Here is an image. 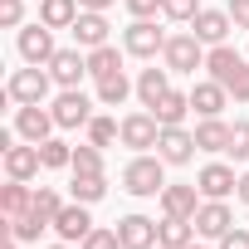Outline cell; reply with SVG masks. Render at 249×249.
I'll use <instances>...</instances> for the list:
<instances>
[{"instance_id": "obj_6", "label": "cell", "mask_w": 249, "mask_h": 249, "mask_svg": "<svg viewBox=\"0 0 249 249\" xmlns=\"http://www.w3.org/2000/svg\"><path fill=\"white\" fill-rule=\"evenodd\" d=\"M196 152H200V147H196V132H186V127H161V137H157V157H161L166 166H186Z\"/></svg>"}, {"instance_id": "obj_16", "label": "cell", "mask_w": 249, "mask_h": 249, "mask_svg": "<svg viewBox=\"0 0 249 249\" xmlns=\"http://www.w3.org/2000/svg\"><path fill=\"white\" fill-rule=\"evenodd\" d=\"M0 157H5V176L10 181H30L44 161H39V147L35 142H25V147H5V152H0Z\"/></svg>"}, {"instance_id": "obj_44", "label": "cell", "mask_w": 249, "mask_h": 249, "mask_svg": "<svg viewBox=\"0 0 249 249\" xmlns=\"http://www.w3.org/2000/svg\"><path fill=\"white\" fill-rule=\"evenodd\" d=\"M78 5H83V10H107L112 0H78Z\"/></svg>"}, {"instance_id": "obj_10", "label": "cell", "mask_w": 249, "mask_h": 249, "mask_svg": "<svg viewBox=\"0 0 249 249\" xmlns=\"http://www.w3.org/2000/svg\"><path fill=\"white\" fill-rule=\"evenodd\" d=\"M196 186H200V196H205V200H225V196L239 186V176H234V166H225V161H210V166H200Z\"/></svg>"}, {"instance_id": "obj_2", "label": "cell", "mask_w": 249, "mask_h": 249, "mask_svg": "<svg viewBox=\"0 0 249 249\" xmlns=\"http://www.w3.org/2000/svg\"><path fill=\"white\" fill-rule=\"evenodd\" d=\"M49 88H54V73H49V69H39V64H30V69H15V73H10L5 98L25 107V103H44V98H49Z\"/></svg>"}, {"instance_id": "obj_17", "label": "cell", "mask_w": 249, "mask_h": 249, "mask_svg": "<svg viewBox=\"0 0 249 249\" xmlns=\"http://www.w3.org/2000/svg\"><path fill=\"white\" fill-rule=\"evenodd\" d=\"M117 234H122V249H152L157 244V220L127 215V220H117Z\"/></svg>"}, {"instance_id": "obj_1", "label": "cell", "mask_w": 249, "mask_h": 249, "mask_svg": "<svg viewBox=\"0 0 249 249\" xmlns=\"http://www.w3.org/2000/svg\"><path fill=\"white\" fill-rule=\"evenodd\" d=\"M166 161L161 157H132L127 166H122V191L127 196H161L166 191Z\"/></svg>"}, {"instance_id": "obj_20", "label": "cell", "mask_w": 249, "mask_h": 249, "mask_svg": "<svg viewBox=\"0 0 249 249\" xmlns=\"http://www.w3.org/2000/svg\"><path fill=\"white\" fill-rule=\"evenodd\" d=\"M239 64H244V59H239L230 44H210V49H205V69H210V78H215V83H230Z\"/></svg>"}, {"instance_id": "obj_28", "label": "cell", "mask_w": 249, "mask_h": 249, "mask_svg": "<svg viewBox=\"0 0 249 249\" xmlns=\"http://www.w3.org/2000/svg\"><path fill=\"white\" fill-rule=\"evenodd\" d=\"M127 93H132L127 73H112V78H98V103H103V107H122V103H127Z\"/></svg>"}, {"instance_id": "obj_45", "label": "cell", "mask_w": 249, "mask_h": 249, "mask_svg": "<svg viewBox=\"0 0 249 249\" xmlns=\"http://www.w3.org/2000/svg\"><path fill=\"white\" fill-rule=\"evenodd\" d=\"M0 249H20V239L10 234V225H5V239H0Z\"/></svg>"}, {"instance_id": "obj_47", "label": "cell", "mask_w": 249, "mask_h": 249, "mask_svg": "<svg viewBox=\"0 0 249 249\" xmlns=\"http://www.w3.org/2000/svg\"><path fill=\"white\" fill-rule=\"evenodd\" d=\"M186 249H205V244H186Z\"/></svg>"}, {"instance_id": "obj_14", "label": "cell", "mask_w": 249, "mask_h": 249, "mask_svg": "<svg viewBox=\"0 0 249 249\" xmlns=\"http://www.w3.org/2000/svg\"><path fill=\"white\" fill-rule=\"evenodd\" d=\"M107 20H103V10H78V20H73V44L78 49H98V44H107Z\"/></svg>"}, {"instance_id": "obj_27", "label": "cell", "mask_w": 249, "mask_h": 249, "mask_svg": "<svg viewBox=\"0 0 249 249\" xmlns=\"http://www.w3.org/2000/svg\"><path fill=\"white\" fill-rule=\"evenodd\" d=\"M88 73H93V78H112V73H122V54H117L112 44L88 49Z\"/></svg>"}, {"instance_id": "obj_9", "label": "cell", "mask_w": 249, "mask_h": 249, "mask_svg": "<svg viewBox=\"0 0 249 249\" xmlns=\"http://www.w3.org/2000/svg\"><path fill=\"white\" fill-rule=\"evenodd\" d=\"M157 137H161V122L152 112H127V117H122V142H127L132 152L157 147Z\"/></svg>"}, {"instance_id": "obj_13", "label": "cell", "mask_w": 249, "mask_h": 249, "mask_svg": "<svg viewBox=\"0 0 249 249\" xmlns=\"http://www.w3.org/2000/svg\"><path fill=\"white\" fill-rule=\"evenodd\" d=\"M230 10H200L196 20H191V35L200 39V44H225L230 39Z\"/></svg>"}, {"instance_id": "obj_33", "label": "cell", "mask_w": 249, "mask_h": 249, "mask_svg": "<svg viewBox=\"0 0 249 249\" xmlns=\"http://www.w3.org/2000/svg\"><path fill=\"white\" fill-rule=\"evenodd\" d=\"M122 137V122H112V117H93L88 122V142L93 147H107V142H117Z\"/></svg>"}, {"instance_id": "obj_39", "label": "cell", "mask_w": 249, "mask_h": 249, "mask_svg": "<svg viewBox=\"0 0 249 249\" xmlns=\"http://www.w3.org/2000/svg\"><path fill=\"white\" fill-rule=\"evenodd\" d=\"M20 20H25V0H0V25L15 30Z\"/></svg>"}, {"instance_id": "obj_11", "label": "cell", "mask_w": 249, "mask_h": 249, "mask_svg": "<svg viewBox=\"0 0 249 249\" xmlns=\"http://www.w3.org/2000/svg\"><path fill=\"white\" fill-rule=\"evenodd\" d=\"M230 230H234L230 205H225V200H200V210H196V234L220 239V234H230Z\"/></svg>"}, {"instance_id": "obj_31", "label": "cell", "mask_w": 249, "mask_h": 249, "mask_svg": "<svg viewBox=\"0 0 249 249\" xmlns=\"http://www.w3.org/2000/svg\"><path fill=\"white\" fill-rule=\"evenodd\" d=\"M39 161H44L49 171L73 166V147H69V142H59V137H49V142H39Z\"/></svg>"}, {"instance_id": "obj_23", "label": "cell", "mask_w": 249, "mask_h": 249, "mask_svg": "<svg viewBox=\"0 0 249 249\" xmlns=\"http://www.w3.org/2000/svg\"><path fill=\"white\" fill-rule=\"evenodd\" d=\"M78 0H39V20L49 25V30H73V20H78Z\"/></svg>"}, {"instance_id": "obj_8", "label": "cell", "mask_w": 249, "mask_h": 249, "mask_svg": "<svg viewBox=\"0 0 249 249\" xmlns=\"http://www.w3.org/2000/svg\"><path fill=\"white\" fill-rule=\"evenodd\" d=\"M54 122H59V127H88V122H93V103L78 93V88H64L59 98H54Z\"/></svg>"}, {"instance_id": "obj_30", "label": "cell", "mask_w": 249, "mask_h": 249, "mask_svg": "<svg viewBox=\"0 0 249 249\" xmlns=\"http://www.w3.org/2000/svg\"><path fill=\"white\" fill-rule=\"evenodd\" d=\"M5 225H10V234H15L20 244H30V239H39V230H49V220L35 215V210H25V215H15V220H5Z\"/></svg>"}, {"instance_id": "obj_35", "label": "cell", "mask_w": 249, "mask_h": 249, "mask_svg": "<svg viewBox=\"0 0 249 249\" xmlns=\"http://www.w3.org/2000/svg\"><path fill=\"white\" fill-rule=\"evenodd\" d=\"M161 15H166V20H186V25H191V20L200 15V0H161Z\"/></svg>"}, {"instance_id": "obj_40", "label": "cell", "mask_w": 249, "mask_h": 249, "mask_svg": "<svg viewBox=\"0 0 249 249\" xmlns=\"http://www.w3.org/2000/svg\"><path fill=\"white\" fill-rule=\"evenodd\" d=\"M127 10H132L137 20H152V15L161 10V0H127Z\"/></svg>"}, {"instance_id": "obj_24", "label": "cell", "mask_w": 249, "mask_h": 249, "mask_svg": "<svg viewBox=\"0 0 249 249\" xmlns=\"http://www.w3.org/2000/svg\"><path fill=\"white\" fill-rule=\"evenodd\" d=\"M186 112H191V93H176V88H171V93L152 107V117L161 122V127H181V122H186Z\"/></svg>"}, {"instance_id": "obj_26", "label": "cell", "mask_w": 249, "mask_h": 249, "mask_svg": "<svg viewBox=\"0 0 249 249\" xmlns=\"http://www.w3.org/2000/svg\"><path fill=\"white\" fill-rule=\"evenodd\" d=\"M196 147L200 152H230V127L220 117H200V127H196Z\"/></svg>"}, {"instance_id": "obj_12", "label": "cell", "mask_w": 249, "mask_h": 249, "mask_svg": "<svg viewBox=\"0 0 249 249\" xmlns=\"http://www.w3.org/2000/svg\"><path fill=\"white\" fill-rule=\"evenodd\" d=\"M49 73H54L59 88H78V78L88 73V54H78V44H73V49H59V54L49 59Z\"/></svg>"}, {"instance_id": "obj_4", "label": "cell", "mask_w": 249, "mask_h": 249, "mask_svg": "<svg viewBox=\"0 0 249 249\" xmlns=\"http://www.w3.org/2000/svg\"><path fill=\"white\" fill-rule=\"evenodd\" d=\"M166 39H171V35H161L152 20H132L127 30H122V49L137 54V59H157V54L166 49Z\"/></svg>"}, {"instance_id": "obj_46", "label": "cell", "mask_w": 249, "mask_h": 249, "mask_svg": "<svg viewBox=\"0 0 249 249\" xmlns=\"http://www.w3.org/2000/svg\"><path fill=\"white\" fill-rule=\"evenodd\" d=\"M49 249H69V239H64V244H49Z\"/></svg>"}, {"instance_id": "obj_7", "label": "cell", "mask_w": 249, "mask_h": 249, "mask_svg": "<svg viewBox=\"0 0 249 249\" xmlns=\"http://www.w3.org/2000/svg\"><path fill=\"white\" fill-rule=\"evenodd\" d=\"M54 127H59L54 112H49V107H39V103H25V107L15 112V132H20L25 142H35V147H39V142H49V132H54Z\"/></svg>"}, {"instance_id": "obj_21", "label": "cell", "mask_w": 249, "mask_h": 249, "mask_svg": "<svg viewBox=\"0 0 249 249\" xmlns=\"http://www.w3.org/2000/svg\"><path fill=\"white\" fill-rule=\"evenodd\" d=\"M171 69H142V78H137V98H142V107H157L166 93H171V78H166Z\"/></svg>"}, {"instance_id": "obj_38", "label": "cell", "mask_w": 249, "mask_h": 249, "mask_svg": "<svg viewBox=\"0 0 249 249\" xmlns=\"http://www.w3.org/2000/svg\"><path fill=\"white\" fill-rule=\"evenodd\" d=\"M225 88H230V98H234V103H249V64H239V69H234V78H230Z\"/></svg>"}, {"instance_id": "obj_19", "label": "cell", "mask_w": 249, "mask_h": 249, "mask_svg": "<svg viewBox=\"0 0 249 249\" xmlns=\"http://www.w3.org/2000/svg\"><path fill=\"white\" fill-rule=\"evenodd\" d=\"M225 98H230V88H225V83H215V78H210V83H196V88H191V107H196L200 117H220Z\"/></svg>"}, {"instance_id": "obj_37", "label": "cell", "mask_w": 249, "mask_h": 249, "mask_svg": "<svg viewBox=\"0 0 249 249\" xmlns=\"http://www.w3.org/2000/svg\"><path fill=\"white\" fill-rule=\"evenodd\" d=\"M230 157L234 161L249 157V122H234V127H230Z\"/></svg>"}, {"instance_id": "obj_32", "label": "cell", "mask_w": 249, "mask_h": 249, "mask_svg": "<svg viewBox=\"0 0 249 249\" xmlns=\"http://www.w3.org/2000/svg\"><path fill=\"white\" fill-rule=\"evenodd\" d=\"M103 196H107V181H103V176H73V200L93 205V200H103Z\"/></svg>"}, {"instance_id": "obj_48", "label": "cell", "mask_w": 249, "mask_h": 249, "mask_svg": "<svg viewBox=\"0 0 249 249\" xmlns=\"http://www.w3.org/2000/svg\"><path fill=\"white\" fill-rule=\"evenodd\" d=\"M152 249H166V244H152Z\"/></svg>"}, {"instance_id": "obj_29", "label": "cell", "mask_w": 249, "mask_h": 249, "mask_svg": "<svg viewBox=\"0 0 249 249\" xmlns=\"http://www.w3.org/2000/svg\"><path fill=\"white\" fill-rule=\"evenodd\" d=\"M73 176H103V147H93V142L73 147Z\"/></svg>"}, {"instance_id": "obj_25", "label": "cell", "mask_w": 249, "mask_h": 249, "mask_svg": "<svg viewBox=\"0 0 249 249\" xmlns=\"http://www.w3.org/2000/svg\"><path fill=\"white\" fill-rule=\"evenodd\" d=\"M30 205H35V191H30L25 181H10V186H0V215H5V220L25 215Z\"/></svg>"}, {"instance_id": "obj_18", "label": "cell", "mask_w": 249, "mask_h": 249, "mask_svg": "<svg viewBox=\"0 0 249 249\" xmlns=\"http://www.w3.org/2000/svg\"><path fill=\"white\" fill-rule=\"evenodd\" d=\"M54 230H59V239H88V230H93V220H88V210H83V200H73V205H64L59 215H54Z\"/></svg>"}, {"instance_id": "obj_5", "label": "cell", "mask_w": 249, "mask_h": 249, "mask_svg": "<svg viewBox=\"0 0 249 249\" xmlns=\"http://www.w3.org/2000/svg\"><path fill=\"white\" fill-rule=\"evenodd\" d=\"M59 49H54V30L44 25V20H35V25H25L20 30V59L25 64H49Z\"/></svg>"}, {"instance_id": "obj_36", "label": "cell", "mask_w": 249, "mask_h": 249, "mask_svg": "<svg viewBox=\"0 0 249 249\" xmlns=\"http://www.w3.org/2000/svg\"><path fill=\"white\" fill-rule=\"evenodd\" d=\"M83 249H122V234L117 230H88V239H83Z\"/></svg>"}, {"instance_id": "obj_3", "label": "cell", "mask_w": 249, "mask_h": 249, "mask_svg": "<svg viewBox=\"0 0 249 249\" xmlns=\"http://www.w3.org/2000/svg\"><path fill=\"white\" fill-rule=\"evenodd\" d=\"M161 59H166L171 73H196V69H205V44L196 35H171L166 49H161Z\"/></svg>"}, {"instance_id": "obj_22", "label": "cell", "mask_w": 249, "mask_h": 249, "mask_svg": "<svg viewBox=\"0 0 249 249\" xmlns=\"http://www.w3.org/2000/svg\"><path fill=\"white\" fill-rule=\"evenodd\" d=\"M157 244H166V249H186V244H196V220H176V215H166V220L157 225Z\"/></svg>"}, {"instance_id": "obj_42", "label": "cell", "mask_w": 249, "mask_h": 249, "mask_svg": "<svg viewBox=\"0 0 249 249\" xmlns=\"http://www.w3.org/2000/svg\"><path fill=\"white\" fill-rule=\"evenodd\" d=\"M220 249H249V234L244 230H230V234H220Z\"/></svg>"}, {"instance_id": "obj_43", "label": "cell", "mask_w": 249, "mask_h": 249, "mask_svg": "<svg viewBox=\"0 0 249 249\" xmlns=\"http://www.w3.org/2000/svg\"><path fill=\"white\" fill-rule=\"evenodd\" d=\"M234 196H239V200H244V205H249V171H244V176H239V186H234Z\"/></svg>"}, {"instance_id": "obj_41", "label": "cell", "mask_w": 249, "mask_h": 249, "mask_svg": "<svg viewBox=\"0 0 249 249\" xmlns=\"http://www.w3.org/2000/svg\"><path fill=\"white\" fill-rule=\"evenodd\" d=\"M230 20L234 30H249V0H230Z\"/></svg>"}, {"instance_id": "obj_15", "label": "cell", "mask_w": 249, "mask_h": 249, "mask_svg": "<svg viewBox=\"0 0 249 249\" xmlns=\"http://www.w3.org/2000/svg\"><path fill=\"white\" fill-rule=\"evenodd\" d=\"M196 210H200V186H166L161 191V215L196 220Z\"/></svg>"}, {"instance_id": "obj_34", "label": "cell", "mask_w": 249, "mask_h": 249, "mask_svg": "<svg viewBox=\"0 0 249 249\" xmlns=\"http://www.w3.org/2000/svg\"><path fill=\"white\" fill-rule=\"evenodd\" d=\"M30 210H35V215H44V220L54 225V215L64 210V200H59V191H54V186H39V191H35V205H30Z\"/></svg>"}]
</instances>
